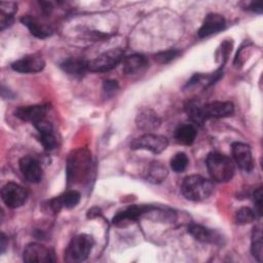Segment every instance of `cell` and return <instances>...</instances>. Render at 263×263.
<instances>
[{
    "label": "cell",
    "instance_id": "1",
    "mask_svg": "<svg viewBox=\"0 0 263 263\" xmlns=\"http://www.w3.org/2000/svg\"><path fill=\"white\" fill-rule=\"evenodd\" d=\"M205 165L212 180L219 183L230 181L235 171L233 160L220 152H211L206 156Z\"/></svg>",
    "mask_w": 263,
    "mask_h": 263
},
{
    "label": "cell",
    "instance_id": "2",
    "mask_svg": "<svg viewBox=\"0 0 263 263\" xmlns=\"http://www.w3.org/2000/svg\"><path fill=\"white\" fill-rule=\"evenodd\" d=\"M213 183L199 175L187 176L181 184L182 194L185 198L192 201L204 200L213 193Z\"/></svg>",
    "mask_w": 263,
    "mask_h": 263
},
{
    "label": "cell",
    "instance_id": "3",
    "mask_svg": "<svg viewBox=\"0 0 263 263\" xmlns=\"http://www.w3.org/2000/svg\"><path fill=\"white\" fill-rule=\"evenodd\" d=\"M93 245L95 240L89 234L81 233L74 236L66 249V260L71 262L84 261L88 257Z\"/></svg>",
    "mask_w": 263,
    "mask_h": 263
},
{
    "label": "cell",
    "instance_id": "4",
    "mask_svg": "<svg viewBox=\"0 0 263 263\" xmlns=\"http://www.w3.org/2000/svg\"><path fill=\"white\" fill-rule=\"evenodd\" d=\"M91 163L88 154H85L82 150L73 152L68 160L67 173L69 181H82L89 175Z\"/></svg>",
    "mask_w": 263,
    "mask_h": 263
},
{
    "label": "cell",
    "instance_id": "5",
    "mask_svg": "<svg viewBox=\"0 0 263 263\" xmlns=\"http://www.w3.org/2000/svg\"><path fill=\"white\" fill-rule=\"evenodd\" d=\"M124 52L121 48H113L107 50L93 60L88 61V71L90 72H107L115 68L123 61Z\"/></svg>",
    "mask_w": 263,
    "mask_h": 263
},
{
    "label": "cell",
    "instance_id": "6",
    "mask_svg": "<svg viewBox=\"0 0 263 263\" xmlns=\"http://www.w3.org/2000/svg\"><path fill=\"white\" fill-rule=\"evenodd\" d=\"M168 146V140L166 137L162 135H156L147 133L135 140L130 143V148L133 150L137 149H145L151 151L154 154H159L164 151Z\"/></svg>",
    "mask_w": 263,
    "mask_h": 263
},
{
    "label": "cell",
    "instance_id": "7",
    "mask_svg": "<svg viewBox=\"0 0 263 263\" xmlns=\"http://www.w3.org/2000/svg\"><path fill=\"white\" fill-rule=\"evenodd\" d=\"M28 197V193L26 189L14 183L8 182L1 189V198L5 205L10 209H16L22 206Z\"/></svg>",
    "mask_w": 263,
    "mask_h": 263
},
{
    "label": "cell",
    "instance_id": "8",
    "mask_svg": "<svg viewBox=\"0 0 263 263\" xmlns=\"http://www.w3.org/2000/svg\"><path fill=\"white\" fill-rule=\"evenodd\" d=\"M152 205H130L127 209L117 213L112 222L117 227H125L134 222H137L140 218L147 215L149 211L152 209Z\"/></svg>",
    "mask_w": 263,
    "mask_h": 263
},
{
    "label": "cell",
    "instance_id": "9",
    "mask_svg": "<svg viewBox=\"0 0 263 263\" xmlns=\"http://www.w3.org/2000/svg\"><path fill=\"white\" fill-rule=\"evenodd\" d=\"M23 259L26 262H54V252L38 242L27 245L23 252Z\"/></svg>",
    "mask_w": 263,
    "mask_h": 263
},
{
    "label": "cell",
    "instance_id": "10",
    "mask_svg": "<svg viewBox=\"0 0 263 263\" xmlns=\"http://www.w3.org/2000/svg\"><path fill=\"white\" fill-rule=\"evenodd\" d=\"M22 175L31 183H39L43 177V170L40 162L33 156H24L18 161Z\"/></svg>",
    "mask_w": 263,
    "mask_h": 263
},
{
    "label": "cell",
    "instance_id": "11",
    "mask_svg": "<svg viewBox=\"0 0 263 263\" xmlns=\"http://www.w3.org/2000/svg\"><path fill=\"white\" fill-rule=\"evenodd\" d=\"M45 62L38 53L27 54L11 64L12 70L18 73H37L43 70Z\"/></svg>",
    "mask_w": 263,
    "mask_h": 263
},
{
    "label": "cell",
    "instance_id": "12",
    "mask_svg": "<svg viewBox=\"0 0 263 263\" xmlns=\"http://www.w3.org/2000/svg\"><path fill=\"white\" fill-rule=\"evenodd\" d=\"M231 153L233 160L240 170L245 172H251L253 170L254 163L249 145L241 142H234L231 145Z\"/></svg>",
    "mask_w": 263,
    "mask_h": 263
},
{
    "label": "cell",
    "instance_id": "13",
    "mask_svg": "<svg viewBox=\"0 0 263 263\" xmlns=\"http://www.w3.org/2000/svg\"><path fill=\"white\" fill-rule=\"evenodd\" d=\"M81 195L77 190H68L61 194L60 196H57L48 201V208L49 210L57 214L61 211V209H73L75 208L79 201H80Z\"/></svg>",
    "mask_w": 263,
    "mask_h": 263
},
{
    "label": "cell",
    "instance_id": "14",
    "mask_svg": "<svg viewBox=\"0 0 263 263\" xmlns=\"http://www.w3.org/2000/svg\"><path fill=\"white\" fill-rule=\"evenodd\" d=\"M225 28V18L219 13H209L199 28L197 34L199 38H205L213 34H217L224 30Z\"/></svg>",
    "mask_w": 263,
    "mask_h": 263
},
{
    "label": "cell",
    "instance_id": "15",
    "mask_svg": "<svg viewBox=\"0 0 263 263\" xmlns=\"http://www.w3.org/2000/svg\"><path fill=\"white\" fill-rule=\"evenodd\" d=\"M47 107L43 105H30L18 107L14 111V115L24 121L32 122L33 124L46 118Z\"/></svg>",
    "mask_w": 263,
    "mask_h": 263
},
{
    "label": "cell",
    "instance_id": "16",
    "mask_svg": "<svg viewBox=\"0 0 263 263\" xmlns=\"http://www.w3.org/2000/svg\"><path fill=\"white\" fill-rule=\"evenodd\" d=\"M188 232L189 234L196 240L201 241V242H206V243H219L221 242V235L208 227H204L199 224H190L188 226Z\"/></svg>",
    "mask_w": 263,
    "mask_h": 263
},
{
    "label": "cell",
    "instance_id": "17",
    "mask_svg": "<svg viewBox=\"0 0 263 263\" xmlns=\"http://www.w3.org/2000/svg\"><path fill=\"white\" fill-rule=\"evenodd\" d=\"M21 22L24 26H26L32 35L36 36L37 38H46L53 33V30L47 24L40 22L33 15H24L21 18Z\"/></svg>",
    "mask_w": 263,
    "mask_h": 263
},
{
    "label": "cell",
    "instance_id": "18",
    "mask_svg": "<svg viewBox=\"0 0 263 263\" xmlns=\"http://www.w3.org/2000/svg\"><path fill=\"white\" fill-rule=\"evenodd\" d=\"M204 113L206 118L214 117V118H222L227 117L233 114L234 106L231 102H222L216 101L203 105Z\"/></svg>",
    "mask_w": 263,
    "mask_h": 263
},
{
    "label": "cell",
    "instance_id": "19",
    "mask_svg": "<svg viewBox=\"0 0 263 263\" xmlns=\"http://www.w3.org/2000/svg\"><path fill=\"white\" fill-rule=\"evenodd\" d=\"M148 67L147 59L142 54H132L123 59L122 71L126 75H136L142 73Z\"/></svg>",
    "mask_w": 263,
    "mask_h": 263
},
{
    "label": "cell",
    "instance_id": "20",
    "mask_svg": "<svg viewBox=\"0 0 263 263\" xmlns=\"http://www.w3.org/2000/svg\"><path fill=\"white\" fill-rule=\"evenodd\" d=\"M61 68L69 75L81 77L88 71V61L82 58H69L61 64Z\"/></svg>",
    "mask_w": 263,
    "mask_h": 263
},
{
    "label": "cell",
    "instance_id": "21",
    "mask_svg": "<svg viewBox=\"0 0 263 263\" xmlns=\"http://www.w3.org/2000/svg\"><path fill=\"white\" fill-rule=\"evenodd\" d=\"M160 124V120L155 112L152 110H144L137 117V125L140 129L150 132L157 128Z\"/></svg>",
    "mask_w": 263,
    "mask_h": 263
},
{
    "label": "cell",
    "instance_id": "22",
    "mask_svg": "<svg viewBox=\"0 0 263 263\" xmlns=\"http://www.w3.org/2000/svg\"><path fill=\"white\" fill-rule=\"evenodd\" d=\"M196 129L193 124H181L175 130V140L181 145L189 146L196 138Z\"/></svg>",
    "mask_w": 263,
    "mask_h": 263
},
{
    "label": "cell",
    "instance_id": "23",
    "mask_svg": "<svg viewBox=\"0 0 263 263\" xmlns=\"http://www.w3.org/2000/svg\"><path fill=\"white\" fill-rule=\"evenodd\" d=\"M185 111L190 118V120L196 124V125H202L204 121L208 119L204 113L203 105H201L199 102L196 101H190L186 107Z\"/></svg>",
    "mask_w": 263,
    "mask_h": 263
},
{
    "label": "cell",
    "instance_id": "24",
    "mask_svg": "<svg viewBox=\"0 0 263 263\" xmlns=\"http://www.w3.org/2000/svg\"><path fill=\"white\" fill-rule=\"evenodd\" d=\"M167 168L159 161H153L149 167L147 173V180L151 183H161L167 177Z\"/></svg>",
    "mask_w": 263,
    "mask_h": 263
},
{
    "label": "cell",
    "instance_id": "25",
    "mask_svg": "<svg viewBox=\"0 0 263 263\" xmlns=\"http://www.w3.org/2000/svg\"><path fill=\"white\" fill-rule=\"evenodd\" d=\"M17 5L13 2H1L0 3V28L4 30L13 22V15L16 11Z\"/></svg>",
    "mask_w": 263,
    "mask_h": 263
},
{
    "label": "cell",
    "instance_id": "26",
    "mask_svg": "<svg viewBox=\"0 0 263 263\" xmlns=\"http://www.w3.org/2000/svg\"><path fill=\"white\" fill-rule=\"evenodd\" d=\"M262 231L259 226H255L252 232L251 240V252L252 255L260 262L262 261Z\"/></svg>",
    "mask_w": 263,
    "mask_h": 263
},
{
    "label": "cell",
    "instance_id": "27",
    "mask_svg": "<svg viewBox=\"0 0 263 263\" xmlns=\"http://www.w3.org/2000/svg\"><path fill=\"white\" fill-rule=\"evenodd\" d=\"M256 219V213L248 206H242L236 211L234 216V222L238 225H246L252 223Z\"/></svg>",
    "mask_w": 263,
    "mask_h": 263
},
{
    "label": "cell",
    "instance_id": "28",
    "mask_svg": "<svg viewBox=\"0 0 263 263\" xmlns=\"http://www.w3.org/2000/svg\"><path fill=\"white\" fill-rule=\"evenodd\" d=\"M188 162H189V159L187 155L184 152H178L172 157L170 164L174 172L181 173L187 167Z\"/></svg>",
    "mask_w": 263,
    "mask_h": 263
},
{
    "label": "cell",
    "instance_id": "29",
    "mask_svg": "<svg viewBox=\"0 0 263 263\" xmlns=\"http://www.w3.org/2000/svg\"><path fill=\"white\" fill-rule=\"evenodd\" d=\"M180 54V51L177 49H167L164 51L157 52L154 55L155 61H157L159 64H167L174 59H176Z\"/></svg>",
    "mask_w": 263,
    "mask_h": 263
},
{
    "label": "cell",
    "instance_id": "30",
    "mask_svg": "<svg viewBox=\"0 0 263 263\" xmlns=\"http://www.w3.org/2000/svg\"><path fill=\"white\" fill-rule=\"evenodd\" d=\"M39 141L42 144V146L44 147L45 150L50 151L52 149L55 148L57 146V139L53 135V132H49V133H44V134H39Z\"/></svg>",
    "mask_w": 263,
    "mask_h": 263
},
{
    "label": "cell",
    "instance_id": "31",
    "mask_svg": "<svg viewBox=\"0 0 263 263\" xmlns=\"http://www.w3.org/2000/svg\"><path fill=\"white\" fill-rule=\"evenodd\" d=\"M254 204H255V213L260 217L262 214V187H259L255 190L253 194Z\"/></svg>",
    "mask_w": 263,
    "mask_h": 263
},
{
    "label": "cell",
    "instance_id": "32",
    "mask_svg": "<svg viewBox=\"0 0 263 263\" xmlns=\"http://www.w3.org/2000/svg\"><path fill=\"white\" fill-rule=\"evenodd\" d=\"M118 88V83L115 80H108L104 83V90L107 93H112Z\"/></svg>",
    "mask_w": 263,
    "mask_h": 263
},
{
    "label": "cell",
    "instance_id": "33",
    "mask_svg": "<svg viewBox=\"0 0 263 263\" xmlns=\"http://www.w3.org/2000/svg\"><path fill=\"white\" fill-rule=\"evenodd\" d=\"M247 9L252 10L257 13H261L262 12V3L261 2H251Z\"/></svg>",
    "mask_w": 263,
    "mask_h": 263
},
{
    "label": "cell",
    "instance_id": "34",
    "mask_svg": "<svg viewBox=\"0 0 263 263\" xmlns=\"http://www.w3.org/2000/svg\"><path fill=\"white\" fill-rule=\"evenodd\" d=\"M6 241H7L6 235L4 233H1V253H4V251H5Z\"/></svg>",
    "mask_w": 263,
    "mask_h": 263
}]
</instances>
